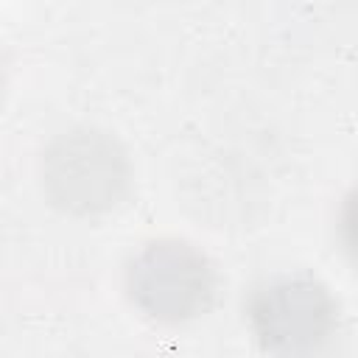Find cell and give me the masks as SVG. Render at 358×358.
<instances>
[{
    "instance_id": "obj_1",
    "label": "cell",
    "mask_w": 358,
    "mask_h": 358,
    "mask_svg": "<svg viewBox=\"0 0 358 358\" xmlns=\"http://www.w3.org/2000/svg\"><path fill=\"white\" fill-rule=\"evenodd\" d=\"M134 305L157 322H187L204 313L215 296V268L185 241H151L126 268Z\"/></svg>"
},
{
    "instance_id": "obj_2",
    "label": "cell",
    "mask_w": 358,
    "mask_h": 358,
    "mask_svg": "<svg viewBox=\"0 0 358 358\" xmlns=\"http://www.w3.org/2000/svg\"><path fill=\"white\" fill-rule=\"evenodd\" d=\"M45 187L70 213H103L129 187V159L115 137L95 129L62 134L45 157Z\"/></svg>"
},
{
    "instance_id": "obj_3",
    "label": "cell",
    "mask_w": 358,
    "mask_h": 358,
    "mask_svg": "<svg viewBox=\"0 0 358 358\" xmlns=\"http://www.w3.org/2000/svg\"><path fill=\"white\" fill-rule=\"evenodd\" d=\"M338 305L327 285L308 274H280L255 288L249 324L271 352H313L336 330Z\"/></svg>"
},
{
    "instance_id": "obj_4",
    "label": "cell",
    "mask_w": 358,
    "mask_h": 358,
    "mask_svg": "<svg viewBox=\"0 0 358 358\" xmlns=\"http://www.w3.org/2000/svg\"><path fill=\"white\" fill-rule=\"evenodd\" d=\"M0 84H3V70H0Z\"/></svg>"
}]
</instances>
